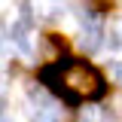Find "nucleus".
<instances>
[{
    "label": "nucleus",
    "mask_w": 122,
    "mask_h": 122,
    "mask_svg": "<svg viewBox=\"0 0 122 122\" xmlns=\"http://www.w3.org/2000/svg\"><path fill=\"white\" fill-rule=\"evenodd\" d=\"M43 86L64 95L67 101H79V98H101L104 95V76L98 73V67H92L86 61H70V64H52L43 67Z\"/></svg>",
    "instance_id": "f257e3e1"
},
{
    "label": "nucleus",
    "mask_w": 122,
    "mask_h": 122,
    "mask_svg": "<svg viewBox=\"0 0 122 122\" xmlns=\"http://www.w3.org/2000/svg\"><path fill=\"white\" fill-rule=\"evenodd\" d=\"M101 37H104V30H101L98 12L86 9V12H82V30H79V49H82V52H95V49L101 46Z\"/></svg>",
    "instance_id": "f03ea898"
},
{
    "label": "nucleus",
    "mask_w": 122,
    "mask_h": 122,
    "mask_svg": "<svg viewBox=\"0 0 122 122\" xmlns=\"http://www.w3.org/2000/svg\"><path fill=\"white\" fill-rule=\"evenodd\" d=\"M61 110L52 98H46V95H34V110H30V116H34V122H61Z\"/></svg>",
    "instance_id": "7ed1b4c3"
},
{
    "label": "nucleus",
    "mask_w": 122,
    "mask_h": 122,
    "mask_svg": "<svg viewBox=\"0 0 122 122\" xmlns=\"http://www.w3.org/2000/svg\"><path fill=\"white\" fill-rule=\"evenodd\" d=\"M34 3V12L40 15V18H58L64 12V6H61L58 0H30Z\"/></svg>",
    "instance_id": "20e7f679"
},
{
    "label": "nucleus",
    "mask_w": 122,
    "mask_h": 122,
    "mask_svg": "<svg viewBox=\"0 0 122 122\" xmlns=\"http://www.w3.org/2000/svg\"><path fill=\"white\" fill-rule=\"evenodd\" d=\"M79 119L82 122H113V116H110V110H104V107H86Z\"/></svg>",
    "instance_id": "39448f33"
},
{
    "label": "nucleus",
    "mask_w": 122,
    "mask_h": 122,
    "mask_svg": "<svg viewBox=\"0 0 122 122\" xmlns=\"http://www.w3.org/2000/svg\"><path fill=\"white\" fill-rule=\"evenodd\" d=\"M110 46L122 49V18H116V21L110 25Z\"/></svg>",
    "instance_id": "423d86ee"
},
{
    "label": "nucleus",
    "mask_w": 122,
    "mask_h": 122,
    "mask_svg": "<svg viewBox=\"0 0 122 122\" xmlns=\"http://www.w3.org/2000/svg\"><path fill=\"white\" fill-rule=\"evenodd\" d=\"M113 79L122 86V61H116V64H113Z\"/></svg>",
    "instance_id": "0eeeda50"
},
{
    "label": "nucleus",
    "mask_w": 122,
    "mask_h": 122,
    "mask_svg": "<svg viewBox=\"0 0 122 122\" xmlns=\"http://www.w3.org/2000/svg\"><path fill=\"white\" fill-rule=\"evenodd\" d=\"M116 110H119V113H122V95H119V98H116Z\"/></svg>",
    "instance_id": "6e6552de"
},
{
    "label": "nucleus",
    "mask_w": 122,
    "mask_h": 122,
    "mask_svg": "<svg viewBox=\"0 0 122 122\" xmlns=\"http://www.w3.org/2000/svg\"><path fill=\"white\" fill-rule=\"evenodd\" d=\"M0 113H3V101H0Z\"/></svg>",
    "instance_id": "1a4fd4ad"
}]
</instances>
